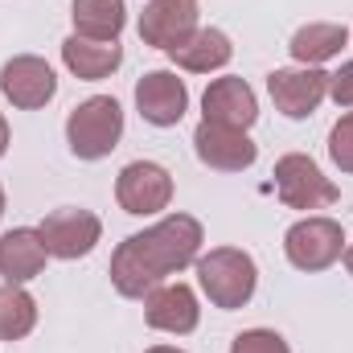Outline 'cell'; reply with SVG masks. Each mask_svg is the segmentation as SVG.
Instances as JSON below:
<instances>
[{
    "label": "cell",
    "mask_w": 353,
    "mask_h": 353,
    "mask_svg": "<svg viewBox=\"0 0 353 353\" xmlns=\"http://www.w3.org/2000/svg\"><path fill=\"white\" fill-rule=\"evenodd\" d=\"M201 222L189 214H169L157 226L128 234L115 255H111V283L119 296L128 300H144L152 288H161L169 275L185 271L189 263H197L201 255Z\"/></svg>",
    "instance_id": "1"
},
{
    "label": "cell",
    "mask_w": 353,
    "mask_h": 353,
    "mask_svg": "<svg viewBox=\"0 0 353 353\" xmlns=\"http://www.w3.org/2000/svg\"><path fill=\"white\" fill-rule=\"evenodd\" d=\"M197 283L214 308L230 312V308L251 304L255 283H259V267L239 247H214L210 255H197Z\"/></svg>",
    "instance_id": "2"
},
{
    "label": "cell",
    "mask_w": 353,
    "mask_h": 353,
    "mask_svg": "<svg viewBox=\"0 0 353 353\" xmlns=\"http://www.w3.org/2000/svg\"><path fill=\"white\" fill-rule=\"evenodd\" d=\"M123 136V107L111 94H90L66 119V144L79 161H103Z\"/></svg>",
    "instance_id": "3"
},
{
    "label": "cell",
    "mask_w": 353,
    "mask_h": 353,
    "mask_svg": "<svg viewBox=\"0 0 353 353\" xmlns=\"http://www.w3.org/2000/svg\"><path fill=\"white\" fill-rule=\"evenodd\" d=\"M275 193L288 210H325L333 205L341 193L329 176L321 173V165L304 152H288L275 161Z\"/></svg>",
    "instance_id": "4"
},
{
    "label": "cell",
    "mask_w": 353,
    "mask_h": 353,
    "mask_svg": "<svg viewBox=\"0 0 353 353\" xmlns=\"http://www.w3.org/2000/svg\"><path fill=\"white\" fill-rule=\"evenodd\" d=\"M283 255L296 271H325L345 255V230L333 218H300L283 234Z\"/></svg>",
    "instance_id": "5"
},
{
    "label": "cell",
    "mask_w": 353,
    "mask_h": 353,
    "mask_svg": "<svg viewBox=\"0 0 353 353\" xmlns=\"http://www.w3.org/2000/svg\"><path fill=\"white\" fill-rule=\"evenodd\" d=\"M267 94L288 119H308L329 99V74L316 66H288L267 74Z\"/></svg>",
    "instance_id": "6"
},
{
    "label": "cell",
    "mask_w": 353,
    "mask_h": 353,
    "mask_svg": "<svg viewBox=\"0 0 353 353\" xmlns=\"http://www.w3.org/2000/svg\"><path fill=\"white\" fill-rule=\"evenodd\" d=\"M115 197H119L123 214H136V218L161 214L173 201V176L157 161H132V165H123V173L115 181Z\"/></svg>",
    "instance_id": "7"
},
{
    "label": "cell",
    "mask_w": 353,
    "mask_h": 353,
    "mask_svg": "<svg viewBox=\"0 0 353 353\" xmlns=\"http://www.w3.org/2000/svg\"><path fill=\"white\" fill-rule=\"evenodd\" d=\"M193 152L205 169H218V173H243L259 161V144L239 132V128H222V123H197L193 132Z\"/></svg>",
    "instance_id": "8"
},
{
    "label": "cell",
    "mask_w": 353,
    "mask_h": 353,
    "mask_svg": "<svg viewBox=\"0 0 353 353\" xmlns=\"http://www.w3.org/2000/svg\"><path fill=\"white\" fill-rule=\"evenodd\" d=\"M37 234H41V243H46V251L54 259H83V255L94 251V243L103 234V222L90 210L66 205V210L46 214V222L37 226Z\"/></svg>",
    "instance_id": "9"
},
{
    "label": "cell",
    "mask_w": 353,
    "mask_h": 353,
    "mask_svg": "<svg viewBox=\"0 0 353 353\" xmlns=\"http://www.w3.org/2000/svg\"><path fill=\"white\" fill-rule=\"evenodd\" d=\"M0 90H4V99H8L12 107L37 111V107H46V103L58 94V79H54V70H50L46 58L21 54V58H8V62H4V70H0Z\"/></svg>",
    "instance_id": "10"
},
{
    "label": "cell",
    "mask_w": 353,
    "mask_h": 353,
    "mask_svg": "<svg viewBox=\"0 0 353 353\" xmlns=\"http://www.w3.org/2000/svg\"><path fill=\"white\" fill-rule=\"evenodd\" d=\"M197 33V0H148L140 12V41L152 50H173Z\"/></svg>",
    "instance_id": "11"
},
{
    "label": "cell",
    "mask_w": 353,
    "mask_h": 353,
    "mask_svg": "<svg viewBox=\"0 0 353 353\" xmlns=\"http://www.w3.org/2000/svg\"><path fill=\"white\" fill-rule=\"evenodd\" d=\"M201 119L247 132L259 119V99H255V90L247 87V79H234V74L214 79L205 87V94H201Z\"/></svg>",
    "instance_id": "12"
},
{
    "label": "cell",
    "mask_w": 353,
    "mask_h": 353,
    "mask_svg": "<svg viewBox=\"0 0 353 353\" xmlns=\"http://www.w3.org/2000/svg\"><path fill=\"white\" fill-rule=\"evenodd\" d=\"M136 107L152 128H173L189 111V90L173 70H148L136 83Z\"/></svg>",
    "instance_id": "13"
},
{
    "label": "cell",
    "mask_w": 353,
    "mask_h": 353,
    "mask_svg": "<svg viewBox=\"0 0 353 353\" xmlns=\"http://www.w3.org/2000/svg\"><path fill=\"white\" fill-rule=\"evenodd\" d=\"M144 321L152 329H161V333H176V337L193 333L197 321H201L193 288H185V283H161V288H152L144 296Z\"/></svg>",
    "instance_id": "14"
},
{
    "label": "cell",
    "mask_w": 353,
    "mask_h": 353,
    "mask_svg": "<svg viewBox=\"0 0 353 353\" xmlns=\"http://www.w3.org/2000/svg\"><path fill=\"white\" fill-rule=\"evenodd\" d=\"M46 259H50V251H46L41 234L29 230V226H17V230H8L0 239V275H4V283L37 279L46 271Z\"/></svg>",
    "instance_id": "15"
},
{
    "label": "cell",
    "mask_w": 353,
    "mask_h": 353,
    "mask_svg": "<svg viewBox=\"0 0 353 353\" xmlns=\"http://www.w3.org/2000/svg\"><path fill=\"white\" fill-rule=\"evenodd\" d=\"M62 62H66V70H70L74 79L99 83V79H107V74L119 70L123 50H119V41H90V37L70 33V37L62 41Z\"/></svg>",
    "instance_id": "16"
},
{
    "label": "cell",
    "mask_w": 353,
    "mask_h": 353,
    "mask_svg": "<svg viewBox=\"0 0 353 353\" xmlns=\"http://www.w3.org/2000/svg\"><path fill=\"white\" fill-rule=\"evenodd\" d=\"M181 70H193V74H210V70H222L230 58H234V46L222 29H197L189 41H181L169 50Z\"/></svg>",
    "instance_id": "17"
},
{
    "label": "cell",
    "mask_w": 353,
    "mask_h": 353,
    "mask_svg": "<svg viewBox=\"0 0 353 353\" xmlns=\"http://www.w3.org/2000/svg\"><path fill=\"white\" fill-rule=\"evenodd\" d=\"M74 17V33L90 41H119L123 25H128V4L123 0H74L70 4Z\"/></svg>",
    "instance_id": "18"
},
{
    "label": "cell",
    "mask_w": 353,
    "mask_h": 353,
    "mask_svg": "<svg viewBox=\"0 0 353 353\" xmlns=\"http://www.w3.org/2000/svg\"><path fill=\"white\" fill-rule=\"evenodd\" d=\"M345 41H350V29H345V25L316 21V25L296 29V37H292L288 50H292V58H296L300 66H321V62L337 58V54L345 50Z\"/></svg>",
    "instance_id": "19"
},
{
    "label": "cell",
    "mask_w": 353,
    "mask_h": 353,
    "mask_svg": "<svg viewBox=\"0 0 353 353\" xmlns=\"http://www.w3.org/2000/svg\"><path fill=\"white\" fill-rule=\"evenodd\" d=\"M37 325V300L21 283L0 288V341H21Z\"/></svg>",
    "instance_id": "20"
},
{
    "label": "cell",
    "mask_w": 353,
    "mask_h": 353,
    "mask_svg": "<svg viewBox=\"0 0 353 353\" xmlns=\"http://www.w3.org/2000/svg\"><path fill=\"white\" fill-rule=\"evenodd\" d=\"M329 157H333V165L341 173H353V111L333 123V132H329Z\"/></svg>",
    "instance_id": "21"
},
{
    "label": "cell",
    "mask_w": 353,
    "mask_h": 353,
    "mask_svg": "<svg viewBox=\"0 0 353 353\" xmlns=\"http://www.w3.org/2000/svg\"><path fill=\"white\" fill-rule=\"evenodd\" d=\"M230 353H292V350L275 329H247V333L234 337Z\"/></svg>",
    "instance_id": "22"
},
{
    "label": "cell",
    "mask_w": 353,
    "mask_h": 353,
    "mask_svg": "<svg viewBox=\"0 0 353 353\" xmlns=\"http://www.w3.org/2000/svg\"><path fill=\"white\" fill-rule=\"evenodd\" d=\"M329 94L337 107H350L353 111V62H341L337 74H329Z\"/></svg>",
    "instance_id": "23"
},
{
    "label": "cell",
    "mask_w": 353,
    "mask_h": 353,
    "mask_svg": "<svg viewBox=\"0 0 353 353\" xmlns=\"http://www.w3.org/2000/svg\"><path fill=\"white\" fill-rule=\"evenodd\" d=\"M4 152H8V119L0 115V157H4Z\"/></svg>",
    "instance_id": "24"
},
{
    "label": "cell",
    "mask_w": 353,
    "mask_h": 353,
    "mask_svg": "<svg viewBox=\"0 0 353 353\" xmlns=\"http://www.w3.org/2000/svg\"><path fill=\"white\" fill-rule=\"evenodd\" d=\"M144 353H185V350H173V345H152V350H144Z\"/></svg>",
    "instance_id": "25"
},
{
    "label": "cell",
    "mask_w": 353,
    "mask_h": 353,
    "mask_svg": "<svg viewBox=\"0 0 353 353\" xmlns=\"http://www.w3.org/2000/svg\"><path fill=\"white\" fill-rule=\"evenodd\" d=\"M345 267H350V275H353V247H345Z\"/></svg>",
    "instance_id": "26"
},
{
    "label": "cell",
    "mask_w": 353,
    "mask_h": 353,
    "mask_svg": "<svg viewBox=\"0 0 353 353\" xmlns=\"http://www.w3.org/2000/svg\"><path fill=\"white\" fill-rule=\"evenodd\" d=\"M0 214H4V189H0Z\"/></svg>",
    "instance_id": "27"
}]
</instances>
